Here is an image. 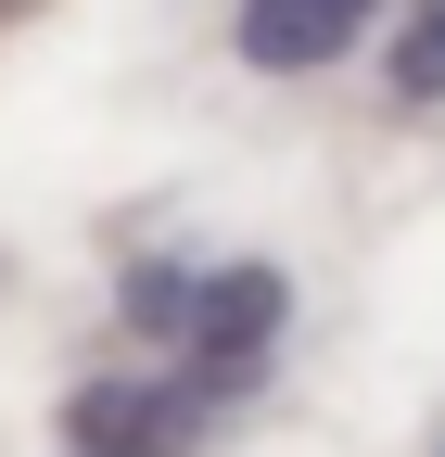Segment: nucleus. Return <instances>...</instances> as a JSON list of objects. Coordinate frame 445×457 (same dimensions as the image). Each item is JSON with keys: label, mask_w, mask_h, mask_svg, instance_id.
I'll list each match as a JSON object with an SVG mask.
<instances>
[{"label": "nucleus", "mask_w": 445, "mask_h": 457, "mask_svg": "<svg viewBox=\"0 0 445 457\" xmlns=\"http://www.w3.org/2000/svg\"><path fill=\"white\" fill-rule=\"evenodd\" d=\"M357 26H369V0H242V64L306 77L331 51H357Z\"/></svg>", "instance_id": "nucleus-3"}, {"label": "nucleus", "mask_w": 445, "mask_h": 457, "mask_svg": "<svg viewBox=\"0 0 445 457\" xmlns=\"http://www.w3.org/2000/svg\"><path fill=\"white\" fill-rule=\"evenodd\" d=\"M395 102H445V0H420L395 38Z\"/></svg>", "instance_id": "nucleus-4"}, {"label": "nucleus", "mask_w": 445, "mask_h": 457, "mask_svg": "<svg viewBox=\"0 0 445 457\" xmlns=\"http://www.w3.org/2000/svg\"><path fill=\"white\" fill-rule=\"evenodd\" d=\"M64 432H77V457H179L204 432V394L191 381H89Z\"/></svg>", "instance_id": "nucleus-2"}, {"label": "nucleus", "mask_w": 445, "mask_h": 457, "mask_svg": "<svg viewBox=\"0 0 445 457\" xmlns=\"http://www.w3.org/2000/svg\"><path fill=\"white\" fill-rule=\"evenodd\" d=\"M281 305H293V279L281 267H216V279H191V394L204 407H230V394L267 369V343H281Z\"/></svg>", "instance_id": "nucleus-1"}, {"label": "nucleus", "mask_w": 445, "mask_h": 457, "mask_svg": "<svg viewBox=\"0 0 445 457\" xmlns=\"http://www.w3.org/2000/svg\"><path fill=\"white\" fill-rule=\"evenodd\" d=\"M128 330H191V267H128Z\"/></svg>", "instance_id": "nucleus-5"}]
</instances>
